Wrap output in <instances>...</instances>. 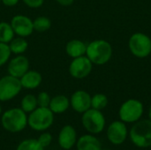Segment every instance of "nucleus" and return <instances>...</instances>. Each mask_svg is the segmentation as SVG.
Instances as JSON below:
<instances>
[{
	"label": "nucleus",
	"instance_id": "1",
	"mask_svg": "<svg viewBox=\"0 0 151 150\" xmlns=\"http://www.w3.org/2000/svg\"><path fill=\"white\" fill-rule=\"evenodd\" d=\"M86 56L92 64L102 65L108 63L112 56V48L105 40H95L87 45Z\"/></svg>",
	"mask_w": 151,
	"mask_h": 150
},
{
	"label": "nucleus",
	"instance_id": "2",
	"mask_svg": "<svg viewBox=\"0 0 151 150\" xmlns=\"http://www.w3.org/2000/svg\"><path fill=\"white\" fill-rule=\"evenodd\" d=\"M1 123L7 132L19 133L27 126V116L21 108H12L2 114Z\"/></svg>",
	"mask_w": 151,
	"mask_h": 150
},
{
	"label": "nucleus",
	"instance_id": "3",
	"mask_svg": "<svg viewBox=\"0 0 151 150\" xmlns=\"http://www.w3.org/2000/svg\"><path fill=\"white\" fill-rule=\"evenodd\" d=\"M54 121V113L49 107H37L29 113L27 125L35 131H45L51 126Z\"/></svg>",
	"mask_w": 151,
	"mask_h": 150
},
{
	"label": "nucleus",
	"instance_id": "4",
	"mask_svg": "<svg viewBox=\"0 0 151 150\" xmlns=\"http://www.w3.org/2000/svg\"><path fill=\"white\" fill-rule=\"evenodd\" d=\"M130 139L138 148H149L151 146V121L144 119L136 121L130 131Z\"/></svg>",
	"mask_w": 151,
	"mask_h": 150
},
{
	"label": "nucleus",
	"instance_id": "5",
	"mask_svg": "<svg viewBox=\"0 0 151 150\" xmlns=\"http://www.w3.org/2000/svg\"><path fill=\"white\" fill-rule=\"evenodd\" d=\"M131 53L139 58H144L151 53V39L143 33L132 34L128 42Z\"/></svg>",
	"mask_w": 151,
	"mask_h": 150
},
{
	"label": "nucleus",
	"instance_id": "6",
	"mask_svg": "<svg viewBox=\"0 0 151 150\" xmlns=\"http://www.w3.org/2000/svg\"><path fill=\"white\" fill-rule=\"evenodd\" d=\"M81 122L84 128L90 133H100L105 126V118L101 111L90 108L82 113Z\"/></svg>",
	"mask_w": 151,
	"mask_h": 150
},
{
	"label": "nucleus",
	"instance_id": "7",
	"mask_svg": "<svg viewBox=\"0 0 151 150\" xmlns=\"http://www.w3.org/2000/svg\"><path fill=\"white\" fill-rule=\"evenodd\" d=\"M22 86L19 78L10 74L0 79V102H7L16 97L21 91Z\"/></svg>",
	"mask_w": 151,
	"mask_h": 150
},
{
	"label": "nucleus",
	"instance_id": "8",
	"mask_svg": "<svg viewBox=\"0 0 151 150\" xmlns=\"http://www.w3.org/2000/svg\"><path fill=\"white\" fill-rule=\"evenodd\" d=\"M143 113L142 103L136 99L126 101L119 109V118L124 123H134L140 119Z\"/></svg>",
	"mask_w": 151,
	"mask_h": 150
},
{
	"label": "nucleus",
	"instance_id": "9",
	"mask_svg": "<svg viewBox=\"0 0 151 150\" xmlns=\"http://www.w3.org/2000/svg\"><path fill=\"white\" fill-rule=\"evenodd\" d=\"M93 68L92 62L87 56H81L73 58L69 65V73L72 77L77 80H81L88 77Z\"/></svg>",
	"mask_w": 151,
	"mask_h": 150
},
{
	"label": "nucleus",
	"instance_id": "10",
	"mask_svg": "<svg viewBox=\"0 0 151 150\" xmlns=\"http://www.w3.org/2000/svg\"><path fill=\"white\" fill-rule=\"evenodd\" d=\"M14 34L18 36L27 37L34 32L33 20L26 15L17 14L13 16L10 22Z\"/></svg>",
	"mask_w": 151,
	"mask_h": 150
},
{
	"label": "nucleus",
	"instance_id": "11",
	"mask_svg": "<svg viewBox=\"0 0 151 150\" xmlns=\"http://www.w3.org/2000/svg\"><path fill=\"white\" fill-rule=\"evenodd\" d=\"M29 60L27 57L22 55H16L14 57L8 61L7 72L8 74L20 79L29 70Z\"/></svg>",
	"mask_w": 151,
	"mask_h": 150
},
{
	"label": "nucleus",
	"instance_id": "12",
	"mask_svg": "<svg viewBox=\"0 0 151 150\" xmlns=\"http://www.w3.org/2000/svg\"><path fill=\"white\" fill-rule=\"evenodd\" d=\"M127 136V128L123 121L112 122L107 130V138L114 145L122 144Z\"/></svg>",
	"mask_w": 151,
	"mask_h": 150
},
{
	"label": "nucleus",
	"instance_id": "13",
	"mask_svg": "<svg viewBox=\"0 0 151 150\" xmlns=\"http://www.w3.org/2000/svg\"><path fill=\"white\" fill-rule=\"evenodd\" d=\"M70 105L78 113H84L91 108V95L84 90L75 91L70 99Z\"/></svg>",
	"mask_w": 151,
	"mask_h": 150
},
{
	"label": "nucleus",
	"instance_id": "14",
	"mask_svg": "<svg viewBox=\"0 0 151 150\" xmlns=\"http://www.w3.org/2000/svg\"><path fill=\"white\" fill-rule=\"evenodd\" d=\"M77 142V133L73 126L66 125L62 127L58 134V144L63 149H71Z\"/></svg>",
	"mask_w": 151,
	"mask_h": 150
},
{
	"label": "nucleus",
	"instance_id": "15",
	"mask_svg": "<svg viewBox=\"0 0 151 150\" xmlns=\"http://www.w3.org/2000/svg\"><path fill=\"white\" fill-rule=\"evenodd\" d=\"M22 88L26 89H35L42 82V74L35 70H28L19 79Z\"/></svg>",
	"mask_w": 151,
	"mask_h": 150
},
{
	"label": "nucleus",
	"instance_id": "16",
	"mask_svg": "<svg viewBox=\"0 0 151 150\" xmlns=\"http://www.w3.org/2000/svg\"><path fill=\"white\" fill-rule=\"evenodd\" d=\"M86 50H87V44L84 42L78 39L71 40L65 45V52L72 58L85 56Z\"/></svg>",
	"mask_w": 151,
	"mask_h": 150
},
{
	"label": "nucleus",
	"instance_id": "17",
	"mask_svg": "<svg viewBox=\"0 0 151 150\" xmlns=\"http://www.w3.org/2000/svg\"><path fill=\"white\" fill-rule=\"evenodd\" d=\"M77 150H102L101 142L93 135L86 134L79 138L76 142Z\"/></svg>",
	"mask_w": 151,
	"mask_h": 150
},
{
	"label": "nucleus",
	"instance_id": "18",
	"mask_svg": "<svg viewBox=\"0 0 151 150\" xmlns=\"http://www.w3.org/2000/svg\"><path fill=\"white\" fill-rule=\"evenodd\" d=\"M70 107V99L64 95H58L51 98L49 108L54 114H61Z\"/></svg>",
	"mask_w": 151,
	"mask_h": 150
},
{
	"label": "nucleus",
	"instance_id": "19",
	"mask_svg": "<svg viewBox=\"0 0 151 150\" xmlns=\"http://www.w3.org/2000/svg\"><path fill=\"white\" fill-rule=\"evenodd\" d=\"M12 54L14 55H22L25 53L28 48V43L25 37L17 36L14 37L9 43H8Z\"/></svg>",
	"mask_w": 151,
	"mask_h": 150
},
{
	"label": "nucleus",
	"instance_id": "20",
	"mask_svg": "<svg viewBox=\"0 0 151 150\" xmlns=\"http://www.w3.org/2000/svg\"><path fill=\"white\" fill-rule=\"evenodd\" d=\"M14 31L10 23L5 21L0 22V42L9 43L14 38Z\"/></svg>",
	"mask_w": 151,
	"mask_h": 150
},
{
	"label": "nucleus",
	"instance_id": "21",
	"mask_svg": "<svg viewBox=\"0 0 151 150\" xmlns=\"http://www.w3.org/2000/svg\"><path fill=\"white\" fill-rule=\"evenodd\" d=\"M38 107L37 104V98L35 95L32 94H27L26 95L21 102H20V108L27 114L35 111Z\"/></svg>",
	"mask_w": 151,
	"mask_h": 150
},
{
	"label": "nucleus",
	"instance_id": "22",
	"mask_svg": "<svg viewBox=\"0 0 151 150\" xmlns=\"http://www.w3.org/2000/svg\"><path fill=\"white\" fill-rule=\"evenodd\" d=\"M34 31L43 33L51 27V20L45 16H39L33 20Z\"/></svg>",
	"mask_w": 151,
	"mask_h": 150
},
{
	"label": "nucleus",
	"instance_id": "23",
	"mask_svg": "<svg viewBox=\"0 0 151 150\" xmlns=\"http://www.w3.org/2000/svg\"><path fill=\"white\" fill-rule=\"evenodd\" d=\"M108 104V98L104 94H96L91 97V108L101 111Z\"/></svg>",
	"mask_w": 151,
	"mask_h": 150
},
{
	"label": "nucleus",
	"instance_id": "24",
	"mask_svg": "<svg viewBox=\"0 0 151 150\" xmlns=\"http://www.w3.org/2000/svg\"><path fill=\"white\" fill-rule=\"evenodd\" d=\"M16 150H44V148L41 146L37 140L27 139L22 141L17 147Z\"/></svg>",
	"mask_w": 151,
	"mask_h": 150
},
{
	"label": "nucleus",
	"instance_id": "25",
	"mask_svg": "<svg viewBox=\"0 0 151 150\" xmlns=\"http://www.w3.org/2000/svg\"><path fill=\"white\" fill-rule=\"evenodd\" d=\"M12 52L8 43L0 42V67L4 65L10 60Z\"/></svg>",
	"mask_w": 151,
	"mask_h": 150
},
{
	"label": "nucleus",
	"instance_id": "26",
	"mask_svg": "<svg viewBox=\"0 0 151 150\" xmlns=\"http://www.w3.org/2000/svg\"><path fill=\"white\" fill-rule=\"evenodd\" d=\"M36 98H37L38 107H49L51 97L50 96V95L47 92H45V91L40 92L38 94V95L36 96Z\"/></svg>",
	"mask_w": 151,
	"mask_h": 150
},
{
	"label": "nucleus",
	"instance_id": "27",
	"mask_svg": "<svg viewBox=\"0 0 151 150\" xmlns=\"http://www.w3.org/2000/svg\"><path fill=\"white\" fill-rule=\"evenodd\" d=\"M37 141L42 148H47L52 141V136L50 133H42L39 136Z\"/></svg>",
	"mask_w": 151,
	"mask_h": 150
},
{
	"label": "nucleus",
	"instance_id": "28",
	"mask_svg": "<svg viewBox=\"0 0 151 150\" xmlns=\"http://www.w3.org/2000/svg\"><path fill=\"white\" fill-rule=\"evenodd\" d=\"M22 1L27 6L34 9L41 7L44 3V0H22Z\"/></svg>",
	"mask_w": 151,
	"mask_h": 150
},
{
	"label": "nucleus",
	"instance_id": "29",
	"mask_svg": "<svg viewBox=\"0 0 151 150\" xmlns=\"http://www.w3.org/2000/svg\"><path fill=\"white\" fill-rule=\"evenodd\" d=\"M19 0H1V2L3 3V4L5 5V6H8V7L15 6L19 3Z\"/></svg>",
	"mask_w": 151,
	"mask_h": 150
},
{
	"label": "nucleus",
	"instance_id": "30",
	"mask_svg": "<svg viewBox=\"0 0 151 150\" xmlns=\"http://www.w3.org/2000/svg\"><path fill=\"white\" fill-rule=\"evenodd\" d=\"M58 4L63 6H69L73 4L74 0H55Z\"/></svg>",
	"mask_w": 151,
	"mask_h": 150
},
{
	"label": "nucleus",
	"instance_id": "31",
	"mask_svg": "<svg viewBox=\"0 0 151 150\" xmlns=\"http://www.w3.org/2000/svg\"><path fill=\"white\" fill-rule=\"evenodd\" d=\"M149 117H150V120L151 121V105L150 107V111H149Z\"/></svg>",
	"mask_w": 151,
	"mask_h": 150
},
{
	"label": "nucleus",
	"instance_id": "32",
	"mask_svg": "<svg viewBox=\"0 0 151 150\" xmlns=\"http://www.w3.org/2000/svg\"><path fill=\"white\" fill-rule=\"evenodd\" d=\"M2 114V107H1V105H0V115Z\"/></svg>",
	"mask_w": 151,
	"mask_h": 150
},
{
	"label": "nucleus",
	"instance_id": "33",
	"mask_svg": "<svg viewBox=\"0 0 151 150\" xmlns=\"http://www.w3.org/2000/svg\"><path fill=\"white\" fill-rule=\"evenodd\" d=\"M102 150H110V149H102Z\"/></svg>",
	"mask_w": 151,
	"mask_h": 150
},
{
	"label": "nucleus",
	"instance_id": "34",
	"mask_svg": "<svg viewBox=\"0 0 151 150\" xmlns=\"http://www.w3.org/2000/svg\"><path fill=\"white\" fill-rule=\"evenodd\" d=\"M0 2H1V0H0Z\"/></svg>",
	"mask_w": 151,
	"mask_h": 150
}]
</instances>
